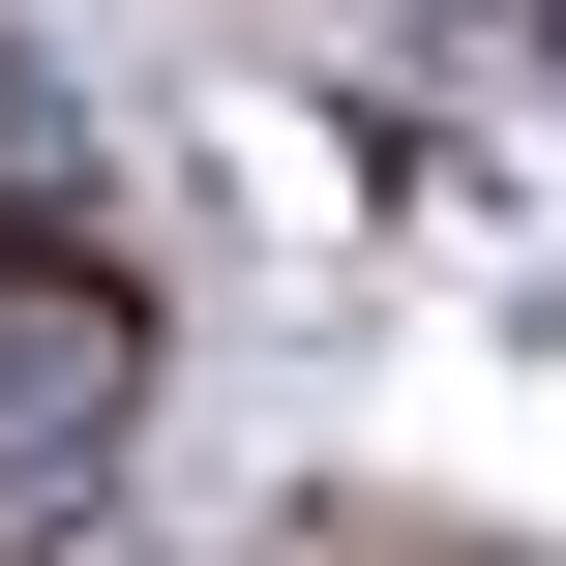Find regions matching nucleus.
Here are the masks:
<instances>
[{
    "label": "nucleus",
    "instance_id": "obj_1",
    "mask_svg": "<svg viewBox=\"0 0 566 566\" xmlns=\"http://www.w3.org/2000/svg\"><path fill=\"white\" fill-rule=\"evenodd\" d=\"M119 418H149V298H119L90 239H0V507L119 478Z\"/></svg>",
    "mask_w": 566,
    "mask_h": 566
}]
</instances>
